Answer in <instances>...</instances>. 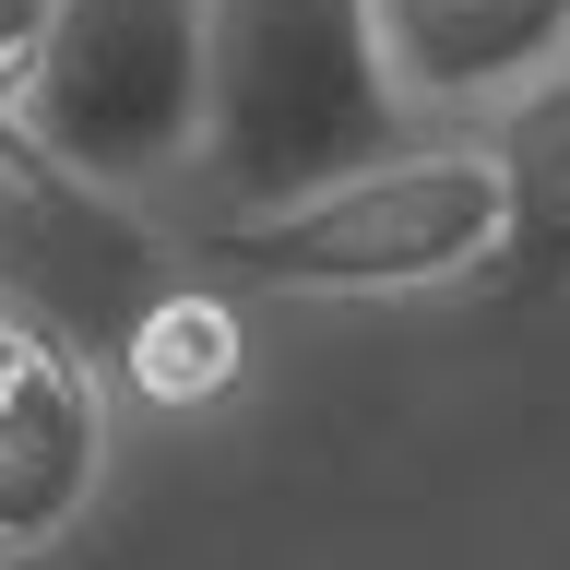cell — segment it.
I'll return each instance as SVG.
<instances>
[{
  "instance_id": "6da1fadb",
  "label": "cell",
  "mask_w": 570,
  "mask_h": 570,
  "mask_svg": "<svg viewBox=\"0 0 570 570\" xmlns=\"http://www.w3.org/2000/svg\"><path fill=\"white\" fill-rule=\"evenodd\" d=\"M404 142L368 0H203V155L226 214L297 203Z\"/></svg>"
},
{
  "instance_id": "7a4b0ae2",
  "label": "cell",
  "mask_w": 570,
  "mask_h": 570,
  "mask_svg": "<svg viewBox=\"0 0 570 570\" xmlns=\"http://www.w3.org/2000/svg\"><path fill=\"white\" fill-rule=\"evenodd\" d=\"M499 190L475 142H392L297 203H249L203 226V274L262 297H428L488 274Z\"/></svg>"
},
{
  "instance_id": "3957f363",
  "label": "cell",
  "mask_w": 570,
  "mask_h": 570,
  "mask_svg": "<svg viewBox=\"0 0 570 570\" xmlns=\"http://www.w3.org/2000/svg\"><path fill=\"white\" fill-rule=\"evenodd\" d=\"M12 142L71 190H155L203 155V0H60L12 83Z\"/></svg>"
},
{
  "instance_id": "277c9868",
  "label": "cell",
  "mask_w": 570,
  "mask_h": 570,
  "mask_svg": "<svg viewBox=\"0 0 570 570\" xmlns=\"http://www.w3.org/2000/svg\"><path fill=\"white\" fill-rule=\"evenodd\" d=\"M107 475V392L48 309L0 297V559H36Z\"/></svg>"
},
{
  "instance_id": "5b68a950",
  "label": "cell",
  "mask_w": 570,
  "mask_h": 570,
  "mask_svg": "<svg viewBox=\"0 0 570 570\" xmlns=\"http://www.w3.org/2000/svg\"><path fill=\"white\" fill-rule=\"evenodd\" d=\"M368 36L404 107H499L570 60V0H368Z\"/></svg>"
},
{
  "instance_id": "8992f818",
  "label": "cell",
  "mask_w": 570,
  "mask_h": 570,
  "mask_svg": "<svg viewBox=\"0 0 570 570\" xmlns=\"http://www.w3.org/2000/svg\"><path fill=\"white\" fill-rule=\"evenodd\" d=\"M488 190H499V249L488 274L511 297H559L570 285V60L511 83L488 107Z\"/></svg>"
},
{
  "instance_id": "52a82bcc",
  "label": "cell",
  "mask_w": 570,
  "mask_h": 570,
  "mask_svg": "<svg viewBox=\"0 0 570 570\" xmlns=\"http://www.w3.org/2000/svg\"><path fill=\"white\" fill-rule=\"evenodd\" d=\"M48 12H60V0H0V142H12V83H24L36 36H48Z\"/></svg>"
}]
</instances>
